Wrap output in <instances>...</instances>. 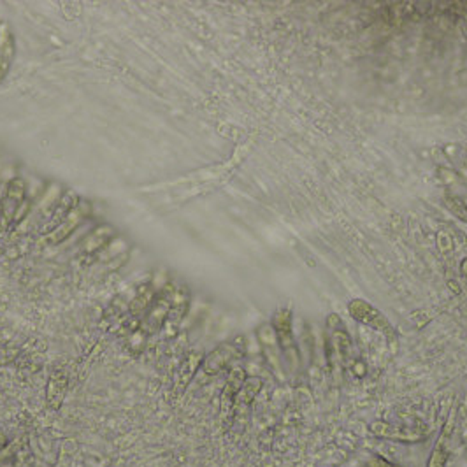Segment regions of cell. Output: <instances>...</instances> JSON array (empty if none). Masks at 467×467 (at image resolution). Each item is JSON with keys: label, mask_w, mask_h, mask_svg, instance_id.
I'll use <instances>...</instances> for the list:
<instances>
[{"label": "cell", "mask_w": 467, "mask_h": 467, "mask_svg": "<svg viewBox=\"0 0 467 467\" xmlns=\"http://www.w3.org/2000/svg\"><path fill=\"white\" fill-rule=\"evenodd\" d=\"M327 346H329V364L336 376V383H339L343 364L348 360L352 350V337L346 332L339 314L336 313L327 316Z\"/></svg>", "instance_id": "obj_1"}, {"label": "cell", "mask_w": 467, "mask_h": 467, "mask_svg": "<svg viewBox=\"0 0 467 467\" xmlns=\"http://www.w3.org/2000/svg\"><path fill=\"white\" fill-rule=\"evenodd\" d=\"M271 325L274 327L276 337H278V343H280L281 355H283V364L287 365L290 372H297L301 365L299 360V346L295 343L294 337V329H292V311L288 309H280L272 318Z\"/></svg>", "instance_id": "obj_2"}, {"label": "cell", "mask_w": 467, "mask_h": 467, "mask_svg": "<svg viewBox=\"0 0 467 467\" xmlns=\"http://www.w3.org/2000/svg\"><path fill=\"white\" fill-rule=\"evenodd\" d=\"M348 313L353 320H356V322L364 323V325H369L371 329L383 334L392 345L397 343V332H395L394 325L388 322V318L385 316L381 311L376 309V307L372 306V304H369L368 301H364V299L350 301Z\"/></svg>", "instance_id": "obj_3"}, {"label": "cell", "mask_w": 467, "mask_h": 467, "mask_svg": "<svg viewBox=\"0 0 467 467\" xmlns=\"http://www.w3.org/2000/svg\"><path fill=\"white\" fill-rule=\"evenodd\" d=\"M171 306H173V292H167V288L155 294V299L144 316L139 320V330L144 336L157 334L158 330L164 329L165 323L169 322V314H171Z\"/></svg>", "instance_id": "obj_4"}, {"label": "cell", "mask_w": 467, "mask_h": 467, "mask_svg": "<svg viewBox=\"0 0 467 467\" xmlns=\"http://www.w3.org/2000/svg\"><path fill=\"white\" fill-rule=\"evenodd\" d=\"M457 423H459V408H457V402L453 404L452 411H450L448 418L444 421L443 429H441L439 437H437L436 444H434L432 452H430L429 462L427 467H446L450 459V446H452L453 436H455Z\"/></svg>", "instance_id": "obj_5"}, {"label": "cell", "mask_w": 467, "mask_h": 467, "mask_svg": "<svg viewBox=\"0 0 467 467\" xmlns=\"http://www.w3.org/2000/svg\"><path fill=\"white\" fill-rule=\"evenodd\" d=\"M242 355V345L239 341H227L216 346L213 352L204 356L200 371L206 376H216L222 372L234 360H238Z\"/></svg>", "instance_id": "obj_6"}, {"label": "cell", "mask_w": 467, "mask_h": 467, "mask_svg": "<svg viewBox=\"0 0 467 467\" xmlns=\"http://www.w3.org/2000/svg\"><path fill=\"white\" fill-rule=\"evenodd\" d=\"M257 339L260 343L262 353H264L271 371L274 372L276 378L283 379V355H281V348L280 343H278V337H276L274 327L271 323H262L257 329Z\"/></svg>", "instance_id": "obj_7"}, {"label": "cell", "mask_w": 467, "mask_h": 467, "mask_svg": "<svg viewBox=\"0 0 467 467\" xmlns=\"http://www.w3.org/2000/svg\"><path fill=\"white\" fill-rule=\"evenodd\" d=\"M369 430L374 434L376 437H381V439L388 441H397V443H421L423 439H427L429 434L426 430L414 429V427H402V426H392L387 421H372L369 426Z\"/></svg>", "instance_id": "obj_8"}, {"label": "cell", "mask_w": 467, "mask_h": 467, "mask_svg": "<svg viewBox=\"0 0 467 467\" xmlns=\"http://www.w3.org/2000/svg\"><path fill=\"white\" fill-rule=\"evenodd\" d=\"M246 378L248 376H246L245 369L236 368L230 371L225 387L222 390V399H220V413H222L223 421H229L232 418L234 408H236V399H238V394Z\"/></svg>", "instance_id": "obj_9"}, {"label": "cell", "mask_w": 467, "mask_h": 467, "mask_svg": "<svg viewBox=\"0 0 467 467\" xmlns=\"http://www.w3.org/2000/svg\"><path fill=\"white\" fill-rule=\"evenodd\" d=\"M204 356L206 355L202 352H192L181 362L180 369L176 372V379H174V392H176V395L183 394L188 385L192 383V379L196 378L197 371L202 365Z\"/></svg>", "instance_id": "obj_10"}, {"label": "cell", "mask_w": 467, "mask_h": 467, "mask_svg": "<svg viewBox=\"0 0 467 467\" xmlns=\"http://www.w3.org/2000/svg\"><path fill=\"white\" fill-rule=\"evenodd\" d=\"M21 202H25V181L21 178H16L9 183L8 192H6L4 200H2V216H4L8 222H11L16 216V211L21 206Z\"/></svg>", "instance_id": "obj_11"}, {"label": "cell", "mask_w": 467, "mask_h": 467, "mask_svg": "<svg viewBox=\"0 0 467 467\" xmlns=\"http://www.w3.org/2000/svg\"><path fill=\"white\" fill-rule=\"evenodd\" d=\"M15 58V37L8 21H0V83L8 76Z\"/></svg>", "instance_id": "obj_12"}, {"label": "cell", "mask_w": 467, "mask_h": 467, "mask_svg": "<svg viewBox=\"0 0 467 467\" xmlns=\"http://www.w3.org/2000/svg\"><path fill=\"white\" fill-rule=\"evenodd\" d=\"M67 387H69V379L64 371H57L51 374L50 381H48V404H50L53 410H58L61 406V402L66 399Z\"/></svg>", "instance_id": "obj_13"}, {"label": "cell", "mask_w": 467, "mask_h": 467, "mask_svg": "<svg viewBox=\"0 0 467 467\" xmlns=\"http://www.w3.org/2000/svg\"><path fill=\"white\" fill-rule=\"evenodd\" d=\"M262 385H264V381H262L260 378H257V376H248V378L245 379V383H242L241 390H239L238 399H236V408L251 406L253 401H255L257 395L260 394ZM236 408H234V411H236Z\"/></svg>", "instance_id": "obj_14"}, {"label": "cell", "mask_w": 467, "mask_h": 467, "mask_svg": "<svg viewBox=\"0 0 467 467\" xmlns=\"http://www.w3.org/2000/svg\"><path fill=\"white\" fill-rule=\"evenodd\" d=\"M155 299V290L151 288V285H142L139 288L137 295H135L134 299L131 303V314L134 318H139L141 320L144 316V313L148 311V307L151 306Z\"/></svg>", "instance_id": "obj_15"}, {"label": "cell", "mask_w": 467, "mask_h": 467, "mask_svg": "<svg viewBox=\"0 0 467 467\" xmlns=\"http://www.w3.org/2000/svg\"><path fill=\"white\" fill-rule=\"evenodd\" d=\"M446 204H448V207H450V211H452V213H455V215L459 216L460 220L467 222V207L464 206V202H460L457 197L446 196Z\"/></svg>", "instance_id": "obj_16"}, {"label": "cell", "mask_w": 467, "mask_h": 467, "mask_svg": "<svg viewBox=\"0 0 467 467\" xmlns=\"http://www.w3.org/2000/svg\"><path fill=\"white\" fill-rule=\"evenodd\" d=\"M371 466L372 467H397V466H394V464L388 462V460L381 459V457H376V459H372Z\"/></svg>", "instance_id": "obj_17"}, {"label": "cell", "mask_w": 467, "mask_h": 467, "mask_svg": "<svg viewBox=\"0 0 467 467\" xmlns=\"http://www.w3.org/2000/svg\"><path fill=\"white\" fill-rule=\"evenodd\" d=\"M462 271H464V274H467V260L462 264Z\"/></svg>", "instance_id": "obj_18"}]
</instances>
